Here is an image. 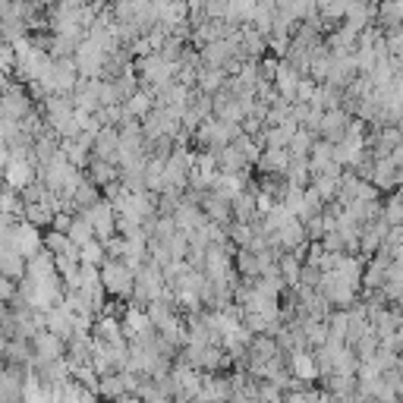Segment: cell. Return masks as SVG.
I'll return each mask as SVG.
<instances>
[{
	"label": "cell",
	"instance_id": "6da1fadb",
	"mask_svg": "<svg viewBox=\"0 0 403 403\" xmlns=\"http://www.w3.org/2000/svg\"><path fill=\"white\" fill-rule=\"evenodd\" d=\"M13 243H16V252L29 262V258H35L38 255V246H41V236H38V230H35V224H19L16 230H13Z\"/></svg>",
	"mask_w": 403,
	"mask_h": 403
},
{
	"label": "cell",
	"instance_id": "7a4b0ae2",
	"mask_svg": "<svg viewBox=\"0 0 403 403\" xmlns=\"http://www.w3.org/2000/svg\"><path fill=\"white\" fill-rule=\"evenodd\" d=\"M3 176H6V183H10V189H29L31 186V167L22 161V157L6 161Z\"/></svg>",
	"mask_w": 403,
	"mask_h": 403
},
{
	"label": "cell",
	"instance_id": "3957f363",
	"mask_svg": "<svg viewBox=\"0 0 403 403\" xmlns=\"http://www.w3.org/2000/svg\"><path fill=\"white\" fill-rule=\"evenodd\" d=\"M104 283L113 290V293H129V287H132V277H129V271L123 268V264H107L104 268Z\"/></svg>",
	"mask_w": 403,
	"mask_h": 403
},
{
	"label": "cell",
	"instance_id": "277c9868",
	"mask_svg": "<svg viewBox=\"0 0 403 403\" xmlns=\"http://www.w3.org/2000/svg\"><path fill=\"white\" fill-rule=\"evenodd\" d=\"M35 346H38V356H41L44 362H57V359L63 356V340L57 337V334H38Z\"/></svg>",
	"mask_w": 403,
	"mask_h": 403
},
{
	"label": "cell",
	"instance_id": "5b68a950",
	"mask_svg": "<svg viewBox=\"0 0 403 403\" xmlns=\"http://www.w3.org/2000/svg\"><path fill=\"white\" fill-rule=\"evenodd\" d=\"M88 224H92V230H98L101 236H107V233L113 230V211H111V205H94L92 211H88Z\"/></svg>",
	"mask_w": 403,
	"mask_h": 403
},
{
	"label": "cell",
	"instance_id": "8992f818",
	"mask_svg": "<svg viewBox=\"0 0 403 403\" xmlns=\"http://www.w3.org/2000/svg\"><path fill=\"white\" fill-rule=\"evenodd\" d=\"M25 111H29V101H25L22 94L16 92V88H13V92L6 94L3 101H0V113H3L6 120H13V117H22Z\"/></svg>",
	"mask_w": 403,
	"mask_h": 403
},
{
	"label": "cell",
	"instance_id": "52a82bcc",
	"mask_svg": "<svg viewBox=\"0 0 403 403\" xmlns=\"http://www.w3.org/2000/svg\"><path fill=\"white\" fill-rule=\"evenodd\" d=\"M293 372H296V378H302V381H312V378L318 375V365H315L309 356L296 353V356H293Z\"/></svg>",
	"mask_w": 403,
	"mask_h": 403
},
{
	"label": "cell",
	"instance_id": "ba28073f",
	"mask_svg": "<svg viewBox=\"0 0 403 403\" xmlns=\"http://www.w3.org/2000/svg\"><path fill=\"white\" fill-rule=\"evenodd\" d=\"M88 220H73V227H69V239H73L76 246H85L92 243V230H88Z\"/></svg>",
	"mask_w": 403,
	"mask_h": 403
},
{
	"label": "cell",
	"instance_id": "9c48e42d",
	"mask_svg": "<svg viewBox=\"0 0 403 403\" xmlns=\"http://www.w3.org/2000/svg\"><path fill=\"white\" fill-rule=\"evenodd\" d=\"M325 397L315 394V390H296V394L287 397V403H321Z\"/></svg>",
	"mask_w": 403,
	"mask_h": 403
},
{
	"label": "cell",
	"instance_id": "30bf717a",
	"mask_svg": "<svg viewBox=\"0 0 403 403\" xmlns=\"http://www.w3.org/2000/svg\"><path fill=\"white\" fill-rule=\"evenodd\" d=\"M82 258H85L88 264H98V262H101L98 246H94V243H85V246H82Z\"/></svg>",
	"mask_w": 403,
	"mask_h": 403
},
{
	"label": "cell",
	"instance_id": "8fae6325",
	"mask_svg": "<svg viewBox=\"0 0 403 403\" xmlns=\"http://www.w3.org/2000/svg\"><path fill=\"white\" fill-rule=\"evenodd\" d=\"M6 296H10V283H6L3 274H0V299H6Z\"/></svg>",
	"mask_w": 403,
	"mask_h": 403
},
{
	"label": "cell",
	"instance_id": "7c38bea8",
	"mask_svg": "<svg viewBox=\"0 0 403 403\" xmlns=\"http://www.w3.org/2000/svg\"><path fill=\"white\" fill-rule=\"evenodd\" d=\"M6 161H10V157H6V151H3V145H0V167H6Z\"/></svg>",
	"mask_w": 403,
	"mask_h": 403
}]
</instances>
